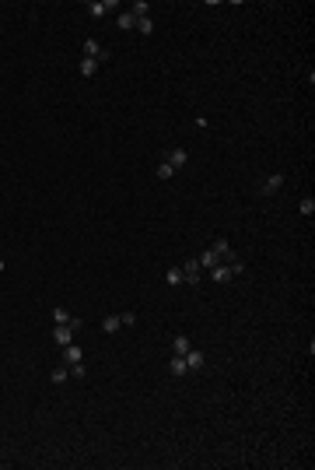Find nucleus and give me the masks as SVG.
Returning a JSON list of instances; mask_svg holds the SVG:
<instances>
[{"instance_id": "nucleus-8", "label": "nucleus", "mask_w": 315, "mask_h": 470, "mask_svg": "<svg viewBox=\"0 0 315 470\" xmlns=\"http://www.w3.org/2000/svg\"><path fill=\"white\" fill-rule=\"evenodd\" d=\"M165 161H168V165H172V169L179 172V169H186V161H189V151H186V148H172Z\"/></svg>"}, {"instance_id": "nucleus-21", "label": "nucleus", "mask_w": 315, "mask_h": 470, "mask_svg": "<svg viewBox=\"0 0 315 470\" xmlns=\"http://www.w3.org/2000/svg\"><path fill=\"white\" fill-rule=\"evenodd\" d=\"M53 319H56V323H70V309L56 305V309H53Z\"/></svg>"}, {"instance_id": "nucleus-4", "label": "nucleus", "mask_w": 315, "mask_h": 470, "mask_svg": "<svg viewBox=\"0 0 315 470\" xmlns=\"http://www.w3.org/2000/svg\"><path fill=\"white\" fill-rule=\"evenodd\" d=\"M74 333L77 330H70V323H56V327H53V340H56L60 348H67V344H74Z\"/></svg>"}, {"instance_id": "nucleus-1", "label": "nucleus", "mask_w": 315, "mask_h": 470, "mask_svg": "<svg viewBox=\"0 0 315 470\" xmlns=\"http://www.w3.org/2000/svg\"><path fill=\"white\" fill-rule=\"evenodd\" d=\"M179 270H182V284H189V288H196V284H200V270H203V267H200L196 260H186Z\"/></svg>"}, {"instance_id": "nucleus-3", "label": "nucleus", "mask_w": 315, "mask_h": 470, "mask_svg": "<svg viewBox=\"0 0 315 470\" xmlns=\"http://www.w3.org/2000/svg\"><path fill=\"white\" fill-rule=\"evenodd\" d=\"M84 57H88V60H95L99 67H102V63H109V53H105V49H102V46H99L95 39H84Z\"/></svg>"}, {"instance_id": "nucleus-9", "label": "nucleus", "mask_w": 315, "mask_h": 470, "mask_svg": "<svg viewBox=\"0 0 315 470\" xmlns=\"http://www.w3.org/2000/svg\"><path fill=\"white\" fill-rule=\"evenodd\" d=\"M210 277H214L217 284H228V281L235 277V270H231V263H217V267H210Z\"/></svg>"}, {"instance_id": "nucleus-12", "label": "nucleus", "mask_w": 315, "mask_h": 470, "mask_svg": "<svg viewBox=\"0 0 315 470\" xmlns=\"http://www.w3.org/2000/svg\"><path fill=\"white\" fill-rule=\"evenodd\" d=\"M116 25L123 28V32H133V28H137V14H133V11H123V14L116 18Z\"/></svg>"}, {"instance_id": "nucleus-22", "label": "nucleus", "mask_w": 315, "mask_h": 470, "mask_svg": "<svg viewBox=\"0 0 315 470\" xmlns=\"http://www.w3.org/2000/svg\"><path fill=\"white\" fill-rule=\"evenodd\" d=\"M172 176H175V169H172L168 161H161V165H158V179H172Z\"/></svg>"}, {"instance_id": "nucleus-5", "label": "nucleus", "mask_w": 315, "mask_h": 470, "mask_svg": "<svg viewBox=\"0 0 315 470\" xmlns=\"http://www.w3.org/2000/svg\"><path fill=\"white\" fill-rule=\"evenodd\" d=\"M280 190H284V176H280V172L266 176V183L259 186V193H263V196H273V193H280Z\"/></svg>"}, {"instance_id": "nucleus-17", "label": "nucleus", "mask_w": 315, "mask_h": 470, "mask_svg": "<svg viewBox=\"0 0 315 470\" xmlns=\"http://www.w3.org/2000/svg\"><path fill=\"white\" fill-rule=\"evenodd\" d=\"M49 379H53V383H67V379H70V369H67V365H56V369H53V372H49Z\"/></svg>"}, {"instance_id": "nucleus-25", "label": "nucleus", "mask_w": 315, "mask_h": 470, "mask_svg": "<svg viewBox=\"0 0 315 470\" xmlns=\"http://www.w3.org/2000/svg\"><path fill=\"white\" fill-rule=\"evenodd\" d=\"M70 379H84V361H81V365H70Z\"/></svg>"}, {"instance_id": "nucleus-20", "label": "nucleus", "mask_w": 315, "mask_h": 470, "mask_svg": "<svg viewBox=\"0 0 315 470\" xmlns=\"http://www.w3.org/2000/svg\"><path fill=\"white\" fill-rule=\"evenodd\" d=\"M119 327H123V323H119V316H105V319H102V330H105V333H116Z\"/></svg>"}, {"instance_id": "nucleus-15", "label": "nucleus", "mask_w": 315, "mask_h": 470, "mask_svg": "<svg viewBox=\"0 0 315 470\" xmlns=\"http://www.w3.org/2000/svg\"><path fill=\"white\" fill-rule=\"evenodd\" d=\"M196 263H200V267H207V270H210V267H217V263H224V260H217V256L210 253V249H203V253L196 256Z\"/></svg>"}, {"instance_id": "nucleus-24", "label": "nucleus", "mask_w": 315, "mask_h": 470, "mask_svg": "<svg viewBox=\"0 0 315 470\" xmlns=\"http://www.w3.org/2000/svg\"><path fill=\"white\" fill-rule=\"evenodd\" d=\"M119 323H123V327H133V323H137V313H133V309H126V313L119 316Z\"/></svg>"}, {"instance_id": "nucleus-19", "label": "nucleus", "mask_w": 315, "mask_h": 470, "mask_svg": "<svg viewBox=\"0 0 315 470\" xmlns=\"http://www.w3.org/2000/svg\"><path fill=\"white\" fill-rule=\"evenodd\" d=\"M298 211H301L305 218H312V214H315V200H312V196H301V204H298Z\"/></svg>"}, {"instance_id": "nucleus-14", "label": "nucleus", "mask_w": 315, "mask_h": 470, "mask_svg": "<svg viewBox=\"0 0 315 470\" xmlns=\"http://www.w3.org/2000/svg\"><path fill=\"white\" fill-rule=\"evenodd\" d=\"M95 74H99V63L88 60V57H81V78H95Z\"/></svg>"}, {"instance_id": "nucleus-16", "label": "nucleus", "mask_w": 315, "mask_h": 470, "mask_svg": "<svg viewBox=\"0 0 315 470\" xmlns=\"http://www.w3.org/2000/svg\"><path fill=\"white\" fill-rule=\"evenodd\" d=\"M165 284H168V288H179V284H182V270H179V267H168V274H165Z\"/></svg>"}, {"instance_id": "nucleus-26", "label": "nucleus", "mask_w": 315, "mask_h": 470, "mask_svg": "<svg viewBox=\"0 0 315 470\" xmlns=\"http://www.w3.org/2000/svg\"><path fill=\"white\" fill-rule=\"evenodd\" d=\"M4 267H7V263H4V260H0V274H4Z\"/></svg>"}, {"instance_id": "nucleus-18", "label": "nucleus", "mask_w": 315, "mask_h": 470, "mask_svg": "<svg viewBox=\"0 0 315 470\" xmlns=\"http://www.w3.org/2000/svg\"><path fill=\"white\" fill-rule=\"evenodd\" d=\"M137 32H140V35H151V32H154V21H151V14L137 18Z\"/></svg>"}, {"instance_id": "nucleus-6", "label": "nucleus", "mask_w": 315, "mask_h": 470, "mask_svg": "<svg viewBox=\"0 0 315 470\" xmlns=\"http://www.w3.org/2000/svg\"><path fill=\"white\" fill-rule=\"evenodd\" d=\"M182 358H186V369H189V372H200V369L207 365V354L196 351V348H189V354H182Z\"/></svg>"}, {"instance_id": "nucleus-10", "label": "nucleus", "mask_w": 315, "mask_h": 470, "mask_svg": "<svg viewBox=\"0 0 315 470\" xmlns=\"http://www.w3.org/2000/svg\"><path fill=\"white\" fill-rule=\"evenodd\" d=\"M63 361H67V369H70V365H81V361H84V351L74 348V344H67V348H63Z\"/></svg>"}, {"instance_id": "nucleus-7", "label": "nucleus", "mask_w": 315, "mask_h": 470, "mask_svg": "<svg viewBox=\"0 0 315 470\" xmlns=\"http://www.w3.org/2000/svg\"><path fill=\"white\" fill-rule=\"evenodd\" d=\"M210 253L217 256V260H231V242H228V239H224V235H221V239H214V242H210Z\"/></svg>"}, {"instance_id": "nucleus-11", "label": "nucleus", "mask_w": 315, "mask_h": 470, "mask_svg": "<svg viewBox=\"0 0 315 470\" xmlns=\"http://www.w3.org/2000/svg\"><path fill=\"white\" fill-rule=\"evenodd\" d=\"M193 348V340L186 337V333H175V340H172V354H189Z\"/></svg>"}, {"instance_id": "nucleus-23", "label": "nucleus", "mask_w": 315, "mask_h": 470, "mask_svg": "<svg viewBox=\"0 0 315 470\" xmlns=\"http://www.w3.org/2000/svg\"><path fill=\"white\" fill-rule=\"evenodd\" d=\"M130 11H133V14H137V18H144V14H147V11H151V4H147V0H137V4H133V7H130Z\"/></svg>"}, {"instance_id": "nucleus-2", "label": "nucleus", "mask_w": 315, "mask_h": 470, "mask_svg": "<svg viewBox=\"0 0 315 470\" xmlns=\"http://www.w3.org/2000/svg\"><path fill=\"white\" fill-rule=\"evenodd\" d=\"M84 11L91 18H105L109 11H116V0H91V4H84Z\"/></svg>"}, {"instance_id": "nucleus-13", "label": "nucleus", "mask_w": 315, "mask_h": 470, "mask_svg": "<svg viewBox=\"0 0 315 470\" xmlns=\"http://www.w3.org/2000/svg\"><path fill=\"white\" fill-rule=\"evenodd\" d=\"M168 372H172V375H186V372H189L182 354H172V361H168Z\"/></svg>"}]
</instances>
